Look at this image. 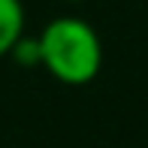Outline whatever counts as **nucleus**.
I'll list each match as a JSON object with an SVG mask.
<instances>
[{"label":"nucleus","instance_id":"nucleus-1","mask_svg":"<svg viewBox=\"0 0 148 148\" xmlns=\"http://www.w3.org/2000/svg\"><path fill=\"white\" fill-rule=\"evenodd\" d=\"M39 66L64 85H88L100 73L103 45L97 30L82 18H55L39 33Z\"/></svg>","mask_w":148,"mask_h":148},{"label":"nucleus","instance_id":"nucleus-2","mask_svg":"<svg viewBox=\"0 0 148 148\" xmlns=\"http://www.w3.org/2000/svg\"><path fill=\"white\" fill-rule=\"evenodd\" d=\"M24 36V6L21 0H0V58L12 55L15 42Z\"/></svg>","mask_w":148,"mask_h":148},{"label":"nucleus","instance_id":"nucleus-3","mask_svg":"<svg viewBox=\"0 0 148 148\" xmlns=\"http://www.w3.org/2000/svg\"><path fill=\"white\" fill-rule=\"evenodd\" d=\"M12 58L24 66H39V39H30V36H21L12 49Z\"/></svg>","mask_w":148,"mask_h":148},{"label":"nucleus","instance_id":"nucleus-4","mask_svg":"<svg viewBox=\"0 0 148 148\" xmlns=\"http://www.w3.org/2000/svg\"><path fill=\"white\" fill-rule=\"evenodd\" d=\"M66 3H82V0H66Z\"/></svg>","mask_w":148,"mask_h":148}]
</instances>
